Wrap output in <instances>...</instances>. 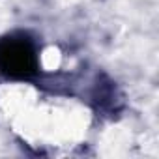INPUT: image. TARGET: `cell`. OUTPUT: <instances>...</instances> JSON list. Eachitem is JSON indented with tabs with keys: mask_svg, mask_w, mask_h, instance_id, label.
<instances>
[{
	"mask_svg": "<svg viewBox=\"0 0 159 159\" xmlns=\"http://www.w3.org/2000/svg\"><path fill=\"white\" fill-rule=\"evenodd\" d=\"M38 54L30 39L25 36H10L0 39V71L13 77L26 79L38 69Z\"/></svg>",
	"mask_w": 159,
	"mask_h": 159,
	"instance_id": "6da1fadb",
	"label": "cell"
}]
</instances>
